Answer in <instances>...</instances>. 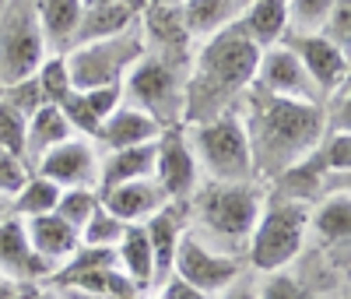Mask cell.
<instances>
[{
  "label": "cell",
  "mask_w": 351,
  "mask_h": 299,
  "mask_svg": "<svg viewBox=\"0 0 351 299\" xmlns=\"http://www.w3.org/2000/svg\"><path fill=\"white\" fill-rule=\"evenodd\" d=\"M246 137H250V155L253 173L274 179L291 162L306 159L316 152L324 141L327 120L319 102H299V99H281L263 88H253L250 113L243 120Z\"/></svg>",
  "instance_id": "1"
},
{
  "label": "cell",
  "mask_w": 351,
  "mask_h": 299,
  "mask_svg": "<svg viewBox=\"0 0 351 299\" xmlns=\"http://www.w3.org/2000/svg\"><path fill=\"white\" fill-rule=\"evenodd\" d=\"M260 43L243 28V21L225 25L221 32L208 36V43L197 53L193 78L186 81V102L183 120L200 124L218 113H225V99L253 85L256 64H260Z\"/></svg>",
  "instance_id": "2"
},
{
  "label": "cell",
  "mask_w": 351,
  "mask_h": 299,
  "mask_svg": "<svg viewBox=\"0 0 351 299\" xmlns=\"http://www.w3.org/2000/svg\"><path fill=\"white\" fill-rule=\"evenodd\" d=\"M193 212H197V236L228 243L232 250L246 247V239L263 212V194L253 179L246 184H211L193 190Z\"/></svg>",
  "instance_id": "3"
},
{
  "label": "cell",
  "mask_w": 351,
  "mask_h": 299,
  "mask_svg": "<svg viewBox=\"0 0 351 299\" xmlns=\"http://www.w3.org/2000/svg\"><path fill=\"white\" fill-rule=\"evenodd\" d=\"M190 148H193L197 169L208 173L211 184H246V179H256L250 137H246L239 113L225 109L211 120H200Z\"/></svg>",
  "instance_id": "4"
},
{
  "label": "cell",
  "mask_w": 351,
  "mask_h": 299,
  "mask_svg": "<svg viewBox=\"0 0 351 299\" xmlns=\"http://www.w3.org/2000/svg\"><path fill=\"white\" fill-rule=\"evenodd\" d=\"M306 229H309V208L302 201L278 197L274 204H263V212H260V219H256V225L246 239L250 264L263 275L285 272V267L302 254Z\"/></svg>",
  "instance_id": "5"
},
{
  "label": "cell",
  "mask_w": 351,
  "mask_h": 299,
  "mask_svg": "<svg viewBox=\"0 0 351 299\" xmlns=\"http://www.w3.org/2000/svg\"><path fill=\"white\" fill-rule=\"evenodd\" d=\"M144 49H148V36H144V21L141 18L130 28H123V32H116V36L77 43V46H71L64 53L71 85L81 92V88L123 81V74L144 56Z\"/></svg>",
  "instance_id": "6"
},
{
  "label": "cell",
  "mask_w": 351,
  "mask_h": 299,
  "mask_svg": "<svg viewBox=\"0 0 351 299\" xmlns=\"http://www.w3.org/2000/svg\"><path fill=\"white\" fill-rule=\"evenodd\" d=\"M123 102L152 113L162 127L180 124L186 102V78L165 56L144 49V56L123 74Z\"/></svg>",
  "instance_id": "7"
},
{
  "label": "cell",
  "mask_w": 351,
  "mask_h": 299,
  "mask_svg": "<svg viewBox=\"0 0 351 299\" xmlns=\"http://www.w3.org/2000/svg\"><path fill=\"white\" fill-rule=\"evenodd\" d=\"M46 60V39L36 18V0H11L0 18V85L25 81Z\"/></svg>",
  "instance_id": "8"
},
{
  "label": "cell",
  "mask_w": 351,
  "mask_h": 299,
  "mask_svg": "<svg viewBox=\"0 0 351 299\" xmlns=\"http://www.w3.org/2000/svg\"><path fill=\"white\" fill-rule=\"evenodd\" d=\"M172 275H180L183 282L197 285L200 292H208V296H218L225 285H232L243 272H239L236 254L211 250L197 232H183L180 247H176V257H172Z\"/></svg>",
  "instance_id": "9"
},
{
  "label": "cell",
  "mask_w": 351,
  "mask_h": 299,
  "mask_svg": "<svg viewBox=\"0 0 351 299\" xmlns=\"http://www.w3.org/2000/svg\"><path fill=\"white\" fill-rule=\"evenodd\" d=\"M256 88L281 99H299V102H319L324 96L316 92L313 78L306 74L302 60L295 53V46H271V49H260V64L253 74Z\"/></svg>",
  "instance_id": "10"
},
{
  "label": "cell",
  "mask_w": 351,
  "mask_h": 299,
  "mask_svg": "<svg viewBox=\"0 0 351 299\" xmlns=\"http://www.w3.org/2000/svg\"><path fill=\"white\" fill-rule=\"evenodd\" d=\"M32 173L53 179V184H60V187H99V152H95L92 141L71 134L67 141L53 144L36 162Z\"/></svg>",
  "instance_id": "11"
},
{
  "label": "cell",
  "mask_w": 351,
  "mask_h": 299,
  "mask_svg": "<svg viewBox=\"0 0 351 299\" xmlns=\"http://www.w3.org/2000/svg\"><path fill=\"white\" fill-rule=\"evenodd\" d=\"M155 179L165 190L169 201H183L197 190V159L193 148L180 131L162 127L158 134V152H155Z\"/></svg>",
  "instance_id": "12"
},
{
  "label": "cell",
  "mask_w": 351,
  "mask_h": 299,
  "mask_svg": "<svg viewBox=\"0 0 351 299\" xmlns=\"http://www.w3.org/2000/svg\"><path fill=\"white\" fill-rule=\"evenodd\" d=\"M53 272H56V264L39 257L32 250V243H28L21 215H8L0 222V275L18 282V285H28L36 278H49Z\"/></svg>",
  "instance_id": "13"
},
{
  "label": "cell",
  "mask_w": 351,
  "mask_h": 299,
  "mask_svg": "<svg viewBox=\"0 0 351 299\" xmlns=\"http://www.w3.org/2000/svg\"><path fill=\"white\" fill-rule=\"evenodd\" d=\"M291 46H295L302 67L313 78L319 96H330V92H337L341 85H348V49H341L337 43H330L327 36H319V32L295 36Z\"/></svg>",
  "instance_id": "14"
},
{
  "label": "cell",
  "mask_w": 351,
  "mask_h": 299,
  "mask_svg": "<svg viewBox=\"0 0 351 299\" xmlns=\"http://www.w3.org/2000/svg\"><path fill=\"white\" fill-rule=\"evenodd\" d=\"M99 201H102L120 222H127V225L148 222L158 208L169 204V197H165V190L158 187L155 176H148V179H130V184H116V187L102 190Z\"/></svg>",
  "instance_id": "15"
},
{
  "label": "cell",
  "mask_w": 351,
  "mask_h": 299,
  "mask_svg": "<svg viewBox=\"0 0 351 299\" xmlns=\"http://www.w3.org/2000/svg\"><path fill=\"white\" fill-rule=\"evenodd\" d=\"M25 232H28V243L39 257H46L49 264L60 267L77 247H81V232L74 225H67L56 212L46 215H28L25 219Z\"/></svg>",
  "instance_id": "16"
},
{
  "label": "cell",
  "mask_w": 351,
  "mask_h": 299,
  "mask_svg": "<svg viewBox=\"0 0 351 299\" xmlns=\"http://www.w3.org/2000/svg\"><path fill=\"white\" fill-rule=\"evenodd\" d=\"M162 134V124L144 113L141 106H130V102H120L99 127V141H106V148H130V144H148V141H158Z\"/></svg>",
  "instance_id": "17"
},
{
  "label": "cell",
  "mask_w": 351,
  "mask_h": 299,
  "mask_svg": "<svg viewBox=\"0 0 351 299\" xmlns=\"http://www.w3.org/2000/svg\"><path fill=\"white\" fill-rule=\"evenodd\" d=\"M155 152L158 141L148 144H130V148H109V155L99 159V194L116 187V184H130V179H148L155 176Z\"/></svg>",
  "instance_id": "18"
},
{
  "label": "cell",
  "mask_w": 351,
  "mask_h": 299,
  "mask_svg": "<svg viewBox=\"0 0 351 299\" xmlns=\"http://www.w3.org/2000/svg\"><path fill=\"white\" fill-rule=\"evenodd\" d=\"M144 14V0H112V4H95V8H84L81 21H77V32L71 39V46L77 43H92V39H106L130 28L137 18ZM67 46V49H71Z\"/></svg>",
  "instance_id": "19"
},
{
  "label": "cell",
  "mask_w": 351,
  "mask_h": 299,
  "mask_svg": "<svg viewBox=\"0 0 351 299\" xmlns=\"http://www.w3.org/2000/svg\"><path fill=\"white\" fill-rule=\"evenodd\" d=\"M71 134H77V131L71 127V120L64 116L60 106H56V102L39 106L32 116H28V127H25V152H21V159H25L28 173L36 169V162L49 152L53 144L67 141Z\"/></svg>",
  "instance_id": "20"
},
{
  "label": "cell",
  "mask_w": 351,
  "mask_h": 299,
  "mask_svg": "<svg viewBox=\"0 0 351 299\" xmlns=\"http://www.w3.org/2000/svg\"><path fill=\"white\" fill-rule=\"evenodd\" d=\"M144 232H148V243L155 254V285H162L172 275V257L176 247H180V236H183V219H180V201H169L165 208L144 222Z\"/></svg>",
  "instance_id": "21"
},
{
  "label": "cell",
  "mask_w": 351,
  "mask_h": 299,
  "mask_svg": "<svg viewBox=\"0 0 351 299\" xmlns=\"http://www.w3.org/2000/svg\"><path fill=\"white\" fill-rule=\"evenodd\" d=\"M246 4L250 0H186L180 8V21L190 39H208V36L221 32L225 25L239 21Z\"/></svg>",
  "instance_id": "22"
},
{
  "label": "cell",
  "mask_w": 351,
  "mask_h": 299,
  "mask_svg": "<svg viewBox=\"0 0 351 299\" xmlns=\"http://www.w3.org/2000/svg\"><path fill=\"white\" fill-rule=\"evenodd\" d=\"M116 261H120V267L141 292L155 289V254L148 243V232H144V222H134L123 229L120 243H116Z\"/></svg>",
  "instance_id": "23"
},
{
  "label": "cell",
  "mask_w": 351,
  "mask_h": 299,
  "mask_svg": "<svg viewBox=\"0 0 351 299\" xmlns=\"http://www.w3.org/2000/svg\"><path fill=\"white\" fill-rule=\"evenodd\" d=\"M81 11H84L81 0H36V18H39L46 46L67 49L77 32Z\"/></svg>",
  "instance_id": "24"
},
{
  "label": "cell",
  "mask_w": 351,
  "mask_h": 299,
  "mask_svg": "<svg viewBox=\"0 0 351 299\" xmlns=\"http://www.w3.org/2000/svg\"><path fill=\"white\" fill-rule=\"evenodd\" d=\"M239 21L260 46H274L288 32V0H250Z\"/></svg>",
  "instance_id": "25"
},
{
  "label": "cell",
  "mask_w": 351,
  "mask_h": 299,
  "mask_svg": "<svg viewBox=\"0 0 351 299\" xmlns=\"http://www.w3.org/2000/svg\"><path fill=\"white\" fill-rule=\"evenodd\" d=\"M313 229L327 239V243H348L351 236V197L348 190H330L324 197V204L316 208L313 215Z\"/></svg>",
  "instance_id": "26"
},
{
  "label": "cell",
  "mask_w": 351,
  "mask_h": 299,
  "mask_svg": "<svg viewBox=\"0 0 351 299\" xmlns=\"http://www.w3.org/2000/svg\"><path fill=\"white\" fill-rule=\"evenodd\" d=\"M60 184H53V179L39 176V173H28L25 187L14 194V215L28 219V215H46L56 208V201H60Z\"/></svg>",
  "instance_id": "27"
},
{
  "label": "cell",
  "mask_w": 351,
  "mask_h": 299,
  "mask_svg": "<svg viewBox=\"0 0 351 299\" xmlns=\"http://www.w3.org/2000/svg\"><path fill=\"white\" fill-rule=\"evenodd\" d=\"M123 229H127V222H120L99 201L95 212L88 215V222L81 225V243H88V247H116V243H120V236H123Z\"/></svg>",
  "instance_id": "28"
},
{
  "label": "cell",
  "mask_w": 351,
  "mask_h": 299,
  "mask_svg": "<svg viewBox=\"0 0 351 299\" xmlns=\"http://www.w3.org/2000/svg\"><path fill=\"white\" fill-rule=\"evenodd\" d=\"M95 204H99V190L95 187H64L53 212L60 215L67 225H74L81 232V225L88 222V215L95 212Z\"/></svg>",
  "instance_id": "29"
},
{
  "label": "cell",
  "mask_w": 351,
  "mask_h": 299,
  "mask_svg": "<svg viewBox=\"0 0 351 299\" xmlns=\"http://www.w3.org/2000/svg\"><path fill=\"white\" fill-rule=\"evenodd\" d=\"M36 78H39V88H43L46 102H64V99L74 92L71 74H67V60H64V53L46 56L43 64H39V71H36Z\"/></svg>",
  "instance_id": "30"
},
{
  "label": "cell",
  "mask_w": 351,
  "mask_h": 299,
  "mask_svg": "<svg viewBox=\"0 0 351 299\" xmlns=\"http://www.w3.org/2000/svg\"><path fill=\"white\" fill-rule=\"evenodd\" d=\"M334 4L337 0H288V28H295L299 36L319 32Z\"/></svg>",
  "instance_id": "31"
},
{
  "label": "cell",
  "mask_w": 351,
  "mask_h": 299,
  "mask_svg": "<svg viewBox=\"0 0 351 299\" xmlns=\"http://www.w3.org/2000/svg\"><path fill=\"white\" fill-rule=\"evenodd\" d=\"M77 92V88H74ZM77 99H81V106L88 109V116L95 120V124L102 127V120L123 102V81H112V85H95V88H81L77 92Z\"/></svg>",
  "instance_id": "32"
},
{
  "label": "cell",
  "mask_w": 351,
  "mask_h": 299,
  "mask_svg": "<svg viewBox=\"0 0 351 299\" xmlns=\"http://www.w3.org/2000/svg\"><path fill=\"white\" fill-rule=\"evenodd\" d=\"M25 127H28V116L21 109H14L8 99H0V148L4 152H11V155L25 152Z\"/></svg>",
  "instance_id": "33"
},
{
  "label": "cell",
  "mask_w": 351,
  "mask_h": 299,
  "mask_svg": "<svg viewBox=\"0 0 351 299\" xmlns=\"http://www.w3.org/2000/svg\"><path fill=\"white\" fill-rule=\"evenodd\" d=\"M316 152H319V159H324V166L330 173L348 176V169H351V134L348 131H330L324 148H316Z\"/></svg>",
  "instance_id": "34"
},
{
  "label": "cell",
  "mask_w": 351,
  "mask_h": 299,
  "mask_svg": "<svg viewBox=\"0 0 351 299\" xmlns=\"http://www.w3.org/2000/svg\"><path fill=\"white\" fill-rule=\"evenodd\" d=\"M4 99H8L14 109H21L25 116H32L39 106H46V96H43V88H39V78H36V74H32V78H25V81L8 85Z\"/></svg>",
  "instance_id": "35"
},
{
  "label": "cell",
  "mask_w": 351,
  "mask_h": 299,
  "mask_svg": "<svg viewBox=\"0 0 351 299\" xmlns=\"http://www.w3.org/2000/svg\"><path fill=\"white\" fill-rule=\"evenodd\" d=\"M319 36H327L330 43L348 49V43H351V0H337V4L330 8L327 21L319 25Z\"/></svg>",
  "instance_id": "36"
},
{
  "label": "cell",
  "mask_w": 351,
  "mask_h": 299,
  "mask_svg": "<svg viewBox=\"0 0 351 299\" xmlns=\"http://www.w3.org/2000/svg\"><path fill=\"white\" fill-rule=\"evenodd\" d=\"M256 296H260V299H313V292H309L302 282L288 278V275H281V272H271L267 282L256 285Z\"/></svg>",
  "instance_id": "37"
},
{
  "label": "cell",
  "mask_w": 351,
  "mask_h": 299,
  "mask_svg": "<svg viewBox=\"0 0 351 299\" xmlns=\"http://www.w3.org/2000/svg\"><path fill=\"white\" fill-rule=\"evenodd\" d=\"M25 179H28V166L21 162V155H11L0 148V194L14 197L25 187Z\"/></svg>",
  "instance_id": "38"
},
{
  "label": "cell",
  "mask_w": 351,
  "mask_h": 299,
  "mask_svg": "<svg viewBox=\"0 0 351 299\" xmlns=\"http://www.w3.org/2000/svg\"><path fill=\"white\" fill-rule=\"evenodd\" d=\"M158 299H215V296L200 292L197 285L183 282L180 275H169V278H165V282L158 285Z\"/></svg>",
  "instance_id": "39"
},
{
  "label": "cell",
  "mask_w": 351,
  "mask_h": 299,
  "mask_svg": "<svg viewBox=\"0 0 351 299\" xmlns=\"http://www.w3.org/2000/svg\"><path fill=\"white\" fill-rule=\"evenodd\" d=\"M215 299H260V296H256V285H253V282H246V278L239 275L232 285H225Z\"/></svg>",
  "instance_id": "40"
},
{
  "label": "cell",
  "mask_w": 351,
  "mask_h": 299,
  "mask_svg": "<svg viewBox=\"0 0 351 299\" xmlns=\"http://www.w3.org/2000/svg\"><path fill=\"white\" fill-rule=\"evenodd\" d=\"M8 215H14V197H8V194H0V222H4Z\"/></svg>",
  "instance_id": "41"
},
{
  "label": "cell",
  "mask_w": 351,
  "mask_h": 299,
  "mask_svg": "<svg viewBox=\"0 0 351 299\" xmlns=\"http://www.w3.org/2000/svg\"><path fill=\"white\" fill-rule=\"evenodd\" d=\"M18 289H21L18 282H11V278H0V299H11Z\"/></svg>",
  "instance_id": "42"
},
{
  "label": "cell",
  "mask_w": 351,
  "mask_h": 299,
  "mask_svg": "<svg viewBox=\"0 0 351 299\" xmlns=\"http://www.w3.org/2000/svg\"><path fill=\"white\" fill-rule=\"evenodd\" d=\"M148 4H152V8H183L186 0H148Z\"/></svg>",
  "instance_id": "43"
},
{
  "label": "cell",
  "mask_w": 351,
  "mask_h": 299,
  "mask_svg": "<svg viewBox=\"0 0 351 299\" xmlns=\"http://www.w3.org/2000/svg\"><path fill=\"white\" fill-rule=\"evenodd\" d=\"M28 299H60V296H53V292H28Z\"/></svg>",
  "instance_id": "44"
},
{
  "label": "cell",
  "mask_w": 351,
  "mask_h": 299,
  "mask_svg": "<svg viewBox=\"0 0 351 299\" xmlns=\"http://www.w3.org/2000/svg\"><path fill=\"white\" fill-rule=\"evenodd\" d=\"M84 8H95V4H112V0H81Z\"/></svg>",
  "instance_id": "45"
},
{
  "label": "cell",
  "mask_w": 351,
  "mask_h": 299,
  "mask_svg": "<svg viewBox=\"0 0 351 299\" xmlns=\"http://www.w3.org/2000/svg\"><path fill=\"white\" fill-rule=\"evenodd\" d=\"M11 299H28V292H25V289H18V292H14Z\"/></svg>",
  "instance_id": "46"
},
{
  "label": "cell",
  "mask_w": 351,
  "mask_h": 299,
  "mask_svg": "<svg viewBox=\"0 0 351 299\" xmlns=\"http://www.w3.org/2000/svg\"><path fill=\"white\" fill-rule=\"evenodd\" d=\"M0 278H4V275H0Z\"/></svg>",
  "instance_id": "47"
}]
</instances>
